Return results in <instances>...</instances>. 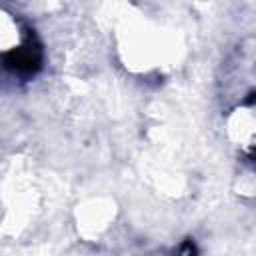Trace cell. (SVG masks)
Listing matches in <instances>:
<instances>
[{
	"label": "cell",
	"instance_id": "1",
	"mask_svg": "<svg viewBox=\"0 0 256 256\" xmlns=\"http://www.w3.org/2000/svg\"><path fill=\"white\" fill-rule=\"evenodd\" d=\"M38 64H40V54L38 48H32V44L16 48L6 56V66L20 72H32L34 68H38Z\"/></svg>",
	"mask_w": 256,
	"mask_h": 256
}]
</instances>
